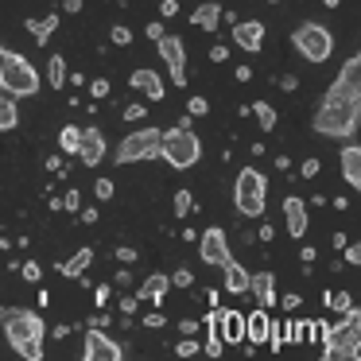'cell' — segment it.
I'll return each instance as SVG.
<instances>
[{
    "label": "cell",
    "mask_w": 361,
    "mask_h": 361,
    "mask_svg": "<svg viewBox=\"0 0 361 361\" xmlns=\"http://www.w3.org/2000/svg\"><path fill=\"white\" fill-rule=\"evenodd\" d=\"M0 330L8 338V345L27 361H39L43 357V319L27 307H8L4 319H0Z\"/></svg>",
    "instance_id": "1"
},
{
    "label": "cell",
    "mask_w": 361,
    "mask_h": 361,
    "mask_svg": "<svg viewBox=\"0 0 361 361\" xmlns=\"http://www.w3.org/2000/svg\"><path fill=\"white\" fill-rule=\"evenodd\" d=\"M357 353H361V311L350 307V311H342V322L326 326V334H322V357L357 361Z\"/></svg>",
    "instance_id": "2"
},
{
    "label": "cell",
    "mask_w": 361,
    "mask_h": 361,
    "mask_svg": "<svg viewBox=\"0 0 361 361\" xmlns=\"http://www.w3.org/2000/svg\"><path fill=\"white\" fill-rule=\"evenodd\" d=\"M39 86H43L39 71H35L24 55H16V51H4V55H0V90L8 97H35Z\"/></svg>",
    "instance_id": "3"
},
{
    "label": "cell",
    "mask_w": 361,
    "mask_h": 361,
    "mask_svg": "<svg viewBox=\"0 0 361 361\" xmlns=\"http://www.w3.org/2000/svg\"><path fill=\"white\" fill-rule=\"evenodd\" d=\"M361 121V105L357 102H322L314 113V133L319 136H334V140H350L357 133Z\"/></svg>",
    "instance_id": "4"
},
{
    "label": "cell",
    "mask_w": 361,
    "mask_h": 361,
    "mask_svg": "<svg viewBox=\"0 0 361 361\" xmlns=\"http://www.w3.org/2000/svg\"><path fill=\"white\" fill-rule=\"evenodd\" d=\"M233 206L241 218H264L268 206V179L257 171V167H241L233 183Z\"/></svg>",
    "instance_id": "5"
},
{
    "label": "cell",
    "mask_w": 361,
    "mask_h": 361,
    "mask_svg": "<svg viewBox=\"0 0 361 361\" xmlns=\"http://www.w3.org/2000/svg\"><path fill=\"white\" fill-rule=\"evenodd\" d=\"M159 156H164L175 171H187V167H195L198 159H202V140H198L190 128L175 125L171 133L159 136Z\"/></svg>",
    "instance_id": "6"
},
{
    "label": "cell",
    "mask_w": 361,
    "mask_h": 361,
    "mask_svg": "<svg viewBox=\"0 0 361 361\" xmlns=\"http://www.w3.org/2000/svg\"><path fill=\"white\" fill-rule=\"evenodd\" d=\"M291 47H295L307 63H326V59L334 55V35L322 24H299L295 32H291Z\"/></svg>",
    "instance_id": "7"
},
{
    "label": "cell",
    "mask_w": 361,
    "mask_h": 361,
    "mask_svg": "<svg viewBox=\"0 0 361 361\" xmlns=\"http://www.w3.org/2000/svg\"><path fill=\"white\" fill-rule=\"evenodd\" d=\"M159 128H136V133H128L125 140L117 144V164H144V159H156L159 156Z\"/></svg>",
    "instance_id": "8"
},
{
    "label": "cell",
    "mask_w": 361,
    "mask_h": 361,
    "mask_svg": "<svg viewBox=\"0 0 361 361\" xmlns=\"http://www.w3.org/2000/svg\"><path fill=\"white\" fill-rule=\"evenodd\" d=\"M326 102H350V105L357 102L361 105V55H353L342 63L334 86L326 90Z\"/></svg>",
    "instance_id": "9"
},
{
    "label": "cell",
    "mask_w": 361,
    "mask_h": 361,
    "mask_svg": "<svg viewBox=\"0 0 361 361\" xmlns=\"http://www.w3.org/2000/svg\"><path fill=\"white\" fill-rule=\"evenodd\" d=\"M82 357L86 361H121L125 357V345L113 342V338L105 334V326H90L86 342H82Z\"/></svg>",
    "instance_id": "10"
},
{
    "label": "cell",
    "mask_w": 361,
    "mask_h": 361,
    "mask_svg": "<svg viewBox=\"0 0 361 361\" xmlns=\"http://www.w3.org/2000/svg\"><path fill=\"white\" fill-rule=\"evenodd\" d=\"M206 319L218 326V334H221V342H226V345H241L245 342V314L241 311H221V307H210Z\"/></svg>",
    "instance_id": "11"
},
{
    "label": "cell",
    "mask_w": 361,
    "mask_h": 361,
    "mask_svg": "<svg viewBox=\"0 0 361 361\" xmlns=\"http://www.w3.org/2000/svg\"><path fill=\"white\" fill-rule=\"evenodd\" d=\"M198 252H202L206 264H218V268H221V264L229 260V237L221 233L218 226H210L202 237H198Z\"/></svg>",
    "instance_id": "12"
},
{
    "label": "cell",
    "mask_w": 361,
    "mask_h": 361,
    "mask_svg": "<svg viewBox=\"0 0 361 361\" xmlns=\"http://www.w3.org/2000/svg\"><path fill=\"white\" fill-rule=\"evenodd\" d=\"M74 156L82 159L86 167H97L105 159V133L102 128H82V140H78V152Z\"/></svg>",
    "instance_id": "13"
},
{
    "label": "cell",
    "mask_w": 361,
    "mask_h": 361,
    "mask_svg": "<svg viewBox=\"0 0 361 361\" xmlns=\"http://www.w3.org/2000/svg\"><path fill=\"white\" fill-rule=\"evenodd\" d=\"M229 39L241 51L257 55V51L264 47V24H260V20H241V24H233V35H229Z\"/></svg>",
    "instance_id": "14"
},
{
    "label": "cell",
    "mask_w": 361,
    "mask_h": 361,
    "mask_svg": "<svg viewBox=\"0 0 361 361\" xmlns=\"http://www.w3.org/2000/svg\"><path fill=\"white\" fill-rule=\"evenodd\" d=\"M283 221H288V233L295 237V241H303V237H307V226H311V221H307V202L299 195L283 198Z\"/></svg>",
    "instance_id": "15"
},
{
    "label": "cell",
    "mask_w": 361,
    "mask_h": 361,
    "mask_svg": "<svg viewBox=\"0 0 361 361\" xmlns=\"http://www.w3.org/2000/svg\"><path fill=\"white\" fill-rule=\"evenodd\" d=\"M156 47H159V59L167 63V71H187V47H183V39L179 35H159L156 39Z\"/></svg>",
    "instance_id": "16"
},
{
    "label": "cell",
    "mask_w": 361,
    "mask_h": 361,
    "mask_svg": "<svg viewBox=\"0 0 361 361\" xmlns=\"http://www.w3.org/2000/svg\"><path fill=\"white\" fill-rule=\"evenodd\" d=\"M249 291L257 295V307H264V311H272L276 307V276L272 272H257V276H249Z\"/></svg>",
    "instance_id": "17"
},
{
    "label": "cell",
    "mask_w": 361,
    "mask_h": 361,
    "mask_svg": "<svg viewBox=\"0 0 361 361\" xmlns=\"http://www.w3.org/2000/svg\"><path fill=\"white\" fill-rule=\"evenodd\" d=\"M268 322H272V314L264 311V307H257L252 314H245V342L249 345H260L268 338Z\"/></svg>",
    "instance_id": "18"
},
{
    "label": "cell",
    "mask_w": 361,
    "mask_h": 361,
    "mask_svg": "<svg viewBox=\"0 0 361 361\" xmlns=\"http://www.w3.org/2000/svg\"><path fill=\"white\" fill-rule=\"evenodd\" d=\"M342 179L353 190H361V148L357 144H345L342 148Z\"/></svg>",
    "instance_id": "19"
},
{
    "label": "cell",
    "mask_w": 361,
    "mask_h": 361,
    "mask_svg": "<svg viewBox=\"0 0 361 361\" xmlns=\"http://www.w3.org/2000/svg\"><path fill=\"white\" fill-rule=\"evenodd\" d=\"M128 82H133V90H140V94H148L152 102H159V97H164V82H159V74L156 71H133L128 74Z\"/></svg>",
    "instance_id": "20"
},
{
    "label": "cell",
    "mask_w": 361,
    "mask_h": 361,
    "mask_svg": "<svg viewBox=\"0 0 361 361\" xmlns=\"http://www.w3.org/2000/svg\"><path fill=\"white\" fill-rule=\"evenodd\" d=\"M221 272H226V291H229V295H245V291H249V276H252V272H245V268L237 264L233 257L221 264Z\"/></svg>",
    "instance_id": "21"
},
{
    "label": "cell",
    "mask_w": 361,
    "mask_h": 361,
    "mask_svg": "<svg viewBox=\"0 0 361 361\" xmlns=\"http://www.w3.org/2000/svg\"><path fill=\"white\" fill-rule=\"evenodd\" d=\"M190 24L202 27V32H218V24H221V4H198V8L190 12Z\"/></svg>",
    "instance_id": "22"
},
{
    "label": "cell",
    "mask_w": 361,
    "mask_h": 361,
    "mask_svg": "<svg viewBox=\"0 0 361 361\" xmlns=\"http://www.w3.org/2000/svg\"><path fill=\"white\" fill-rule=\"evenodd\" d=\"M24 27L32 32V39L35 43H47L51 35H55V27H59V12H51V16H32V20H24Z\"/></svg>",
    "instance_id": "23"
},
{
    "label": "cell",
    "mask_w": 361,
    "mask_h": 361,
    "mask_svg": "<svg viewBox=\"0 0 361 361\" xmlns=\"http://www.w3.org/2000/svg\"><path fill=\"white\" fill-rule=\"evenodd\" d=\"M167 288H171V280H167L164 272H156V276L144 280V288H136V299H152V303H159V299L167 295Z\"/></svg>",
    "instance_id": "24"
},
{
    "label": "cell",
    "mask_w": 361,
    "mask_h": 361,
    "mask_svg": "<svg viewBox=\"0 0 361 361\" xmlns=\"http://www.w3.org/2000/svg\"><path fill=\"white\" fill-rule=\"evenodd\" d=\"M90 260H94V249L86 245V249H78L71 260H63V264H59V272H63V276H82L90 268Z\"/></svg>",
    "instance_id": "25"
},
{
    "label": "cell",
    "mask_w": 361,
    "mask_h": 361,
    "mask_svg": "<svg viewBox=\"0 0 361 361\" xmlns=\"http://www.w3.org/2000/svg\"><path fill=\"white\" fill-rule=\"evenodd\" d=\"M66 74H71V71H66V59L63 55H51V63H47V86L51 90H63L66 86Z\"/></svg>",
    "instance_id": "26"
},
{
    "label": "cell",
    "mask_w": 361,
    "mask_h": 361,
    "mask_svg": "<svg viewBox=\"0 0 361 361\" xmlns=\"http://www.w3.org/2000/svg\"><path fill=\"white\" fill-rule=\"evenodd\" d=\"M16 125H20L16 102H12L8 94H0V133H8V128H16Z\"/></svg>",
    "instance_id": "27"
},
{
    "label": "cell",
    "mask_w": 361,
    "mask_h": 361,
    "mask_svg": "<svg viewBox=\"0 0 361 361\" xmlns=\"http://www.w3.org/2000/svg\"><path fill=\"white\" fill-rule=\"evenodd\" d=\"M252 117H257L260 121V133H272V128H276V121H280V117H276V109H272V105H268V102H257V105H252Z\"/></svg>",
    "instance_id": "28"
},
{
    "label": "cell",
    "mask_w": 361,
    "mask_h": 361,
    "mask_svg": "<svg viewBox=\"0 0 361 361\" xmlns=\"http://www.w3.org/2000/svg\"><path fill=\"white\" fill-rule=\"evenodd\" d=\"M78 140H82V128H78V125L59 128V148H63L66 156H74V152H78Z\"/></svg>",
    "instance_id": "29"
},
{
    "label": "cell",
    "mask_w": 361,
    "mask_h": 361,
    "mask_svg": "<svg viewBox=\"0 0 361 361\" xmlns=\"http://www.w3.org/2000/svg\"><path fill=\"white\" fill-rule=\"evenodd\" d=\"M171 210H175V218H187V214L195 210V198H190V190H175Z\"/></svg>",
    "instance_id": "30"
},
{
    "label": "cell",
    "mask_w": 361,
    "mask_h": 361,
    "mask_svg": "<svg viewBox=\"0 0 361 361\" xmlns=\"http://www.w3.org/2000/svg\"><path fill=\"white\" fill-rule=\"evenodd\" d=\"M326 307H334L338 314H342V311H350V307H353L350 291H334V295H326Z\"/></svg>",
    "instance_id": "31"
},
{
    "label": "cell",
    "mask_w": 361,
    "mask_h": 361,
    "mask_svg": "<svg viewBox=\"0 0 361 361\" xmlns=\"http://www.w3.org/2000/svg\"><path fill=\"white\" fill-rule=\"evenodd\" d=\"M198 350H202V345L195 342V334H183V342L175 345V353H179V357H195Z\"/></svg>",
    "instance_id": "32"
},
{
    "label": "cell",
    "mask_w": 361,
    "mask_h": 361,
    "mask_svg": "<svg viewBox=\"0 0 361 361\" xmlns=\"http://www.w3.org/2000/svg\"><path fill=\"white\" fill-rule=\"evenodd\" d=\"M20 276H24L27 283H39L43 280V268L35 264V260H24V264H20Z\"/></svg>",
    "instance_id": "33"
},
{
    "label": "cell",
    "mask_w": 361,
    "mask_h": 361,
    "mask_svg": "<svg viewBox=\"0 0 361 361\" xmlns=\"http://www.w3.org/2000/svg\"><path fill=\"white\" fill-rule=\"evenodd\" d=\"M295 342L299 345H311L314 342V322H295Z\"/></svg>",
    "instance_id": "34"
},
{
    "label": "cell",
    "mask_w": 361,
    "mask_h": 361,
    "mask_svg": "<svg viewBox=\"0 0 361 361\" xmlns=\"http://www.w3.org/2000/svg\"><path fill=\"white\" fill-rule=\"evenodd\" d=\"M187 113H190V117H206V113H210V102H206V97H190Z\"/></svg>",
    "instance_id": "35"
},
{
    "label": "cell",
    "mask_w": 361,
    "mask_h": 361,
    "mask_svg": "<svg viewBox=\"0 0 361 361\" xmlns=\"http://www.w3.org/2000/svg\"><path fill=\"white\" fill-rule=\"evenodd\" d=\"M109 39L117 43V47H128V43H133V32H128L125 24H117V27H113V32H109Z\"/></svg>",
    "instance_id": "36"
},
{
    "label": "cell",
    "mask_w": 361,
    "mask_h": 361,
    "mask_svg": "<svg viewBox=\"0 0 361 361\" xmlns=\"http://www.w3.org/2000/svg\"><path fill=\"white\" fill-rule=\"evenodd\" d=\"M113 190H117V187H113L109 179H97V183H94V195H97V202H109V198H113Z\"/></svg>",
    "instance_id": "37"
},
{
    "label": "cell",
    "mask_w": 361,
    "mask_h": 361,
    "mask_svg": "<svg viewBox=\"0 0 361 361\" xmlns=\"http://www.w3.org/2000/svg\"><path fill=\"white\" fill-rule=\"evenodd\" d=\"M342 252H345V264H353V268L361 264V245H357V241H353V245L345 241V245H342Z\"/></svg>",
    "instance_id": "38"
},
{
    "label": "cell",
    "mask_w": 361,
    "mask_h": 361,
    "mask_svg": "<svg viewBox=\"0 0 361 361\" xmlns=\"http://www.w3.org/2000/svg\"><path fill=\"white\" fill-rule=\"evenodd\" d=\"M113 257H117V260H121V264H125V268H128V264H136V260H140V257H136V249H128V245H121V249L113 252Z\"/></svg>",
    "instance_id": "39"
},
{
    "label": "cell",
    "mask_w": 361,
    "mask_h": 361,
    "mask_svg": "<svg viewBox=\"0 0 361 361\" xmlns=\"http://www.w3.org/2000/svg\"><path fill=\"white\" fill-rule=\"evenodd\" d=\"M63 210H71V214H78V210H82V195H78V187H74L71 195L63 198Z\"/></svg>",
    "instance_id": "40"
},
{
    "label": "cell",
    "mask_w": 361,
    "mask_h": 361,
    "mask_svg": "<svg viewBox=\"0 0 361 361\" xmlns=\"http://www.w3.org/2000/svg\"><path fill=\"white\" fill-rule=\"evenodd\" d=\"M190 283H195V276H190L187 268H179V272L171 276V288H190Z\"/></svg>",
    "instance_id": "41"
},
{
    "label": "cell",
    "mask_w": 361,
    "mask_h": 361,
    "mask_svg": "<svg viewBox=\"0 0 361 361\" xmlns=\"http://www.w3.org/2000/svg\"><path fill=\"white\" fill-rule=\"evenodd\" d=\"M90 94H94V97H109V82L94 78V82H90Z\"/></svg>",
    "instance_id": "42"
},
{
    "label": "cell",
    "mask_w": 361,
    "mask_h": 361,
    "mask_svg": "<svg viewBox=\"0 0 361 361\" xmlns=\"http://www.w3.org/2000/svg\"><path fill=\"white\" fill-rule=\"evenodd\" d=\"M299 175H303V179H314V175H319V159H303Z\"/></svg>",
    "instance_id": "43"
},
{
    "label": "cell",
    "mask_w": 361,
    "mask_h": 361,
    "mask_svg": "<svg viewBox=\"0 0 361 361\" xmlns=\"http://www.w3.org/2000/svg\"><path fill=\"white\" fill-rule=\"evenodd\" d=\"M144 117H148L144 105H128V109H125V121H144Z\"/></svg>",
    "instance_id": "44"
},
{
    "label": "cell",
    "mask_w": 361,
    "mask_h": 361,
    "mask_svg": "<svg viewBox=\"0 0 361 361\" xmlns=\"http://www.w3.org/2000/svg\"><path fill=\"white\" fill-rule=\"evenodd\" d=\"M159 12H164V16L171 20L175 12H179V0H159Z\"/></svg>",
    "instance_id": "45"
},
{
    "label": "cell",
    "mask_w": 361,
    "mask_h": 361,
    "mask_svg": "<svg viewBox=\"0 0 361 361\" xmlns=\"http://www.w3.org/2000/svg\"><path fill=\"white\" fill-rule=\"evenodd\" d=\"M210 59H214V63H226V59H229V47H226V43H218V47H210Z\"/></svg>",
    "instance_id": "46"
},
{
    "label": "cell",
    "mask_w": 361,
    "mask_h": 361,
    "mask_svg": "<svg viewBox=\"0 0 361 361\" xmlns=\"http://www.w3.org/2000/svg\"><path fill=\"white\" fill-rule=\"evenodd\" d=\"M164 322H167V319H164V311H152L148 319H144V326H152V330H156V326H164Z\"/></svg>",
    "instance_id": "47"
},
{
    "label": "cell",
    "mask_w": 361,
    "mask_h": 361,
    "mask_svg": "<svg viewBox=\"0 0 361 361\" xmlns=\"http://www.w3.org/2000/svg\"><path fill=\"white\" fill-rule=\"evenodd\" d=\"M276 303H283V311H295L303 299H299V295H283V299H276Z\"/></svg>",
    "instance_id": "48"
},
{
    "label": "cell",
    "mask_w": 361,
    "mask_h": 361,
    "mask_svg": "<svg viewBox=\"0 0 361 361\" xmlns=\"http://www.w3.org/2000/svg\"><path fill=\"white\" fill-rule=\"evenodd\" d=\"M198 326H202V319H183V334H198Z\"/></svg>",
    "instance_id": "49"
},
{
    "label": "cell",
    "mask_w": 361,
    "mask_h": 361,
    "mask_svg": "<svg viewBox=\"0 0 361 361\" xmlns=\"http://www.w3.org/2000/svg\"><path fill=\"white\" fill-rule=\"evenodd\" d=\"M94 303H97V307L109 303V288H97V291H94Z\"/></svg>",
    "instance_id": "50"
},
{
    "label": "cell",
    "mask_w": 361,
    "mask_h": 361,
    "mask_svg": "<svg viewBox=\"0 0 361 361\" xmlns=\"http://www.w3.org/2000/svg\"><path fill=\"white\" fill-rule=\"evenodd\" d=\"M148 35H152V39H159V35H164V24H159V20H152V24H148Z\"/></svg>",
    "instance_id": "51"
},
{
    "label": "cell",
    "mask_w": 361,
    "mask_h": 361,
    "mask_svg": "<svg viewBox=\"0 0 361 361\" xmlns=\"http://www.w3.org/2000/svg\"><path fill=\"white\" fill-rule=\"evenodd\" d=\"M233 74H237V82H249L252 78V66H237Z\"/></svg>",
    "instance_id": "52"
},
{
    "label": "cell",
    "mask_w": 361,
    "mask_h": 361,
    "mask_svg": "<svg viewBox=\"0 0 361 361\" xmlns=\"http://www.w3.org/2000/svg\"><path fill=\"white\" fill-rule=\"evenodd\" d=\"M121 311L133 314V311H136V299H133V295H125V299H121Z\"/></svg>",
    "instance_id": "53"
},
{
    "label": "cell",
    "mask_w": 361,
    "mask_h": 361,
    "mask_svg": "<svg viewBox=\"0 0 361 361\" xmlns=\"http://www.w3.org/2000/svg\"><path fill=\"white\" fill-rule=\"evenodd\" d=\"M171 82L175 86H187V71H171Z\"/></svg>",
    "instance_id": "54"
},
{
    "label": "cell",
    "mask_w": 361,
    "mask_h": 361,
    "mask_svg": "<svg viewBox=\"0 0 361 361\" xmlns=\"http://www.w3.org/2000/svg\"><path fill=\"white\" fill-rule=\"evenodd\" d=\"M280 86H283V90H295L299 78H295V74H288V78H280Z\"/></svg>",
    "instance_id": "55"
},
{
    "label": "cell",
    "mask_w": 361,
    "mask_h": 361,
    "mask_svg": "<svg viewBox=\"0 0 361 361\" xmlns=\"http://www.w3.org/2000/svg\"><path fill=\"white\" fill-rule=\"evenodd\" d=\"M63 8L66 12H82V0H63Z\"/></svg>",
    "instance_id": "56"
},
{
    "label": "cell",
    "mask_w": 361,
    "mask_h": 361,
    "mask_svg": "<svg viewBox=\"0 0 361 361\" xmlns=\"http://www.w3.org/2000/svg\"><path fill=\"white\" fill-rule=\"evenodd\" d=\"M338 4H342V0H326V8H338Z\"/></svg>",
    "instance_id": "57"
},
{
    "label": "cell",
    "mask_w": 361,
    "mask_h": 361,
    "mask_svg": "<svg viewBox=\"0 0 361 361\" xmlns=\"http://www.w3.org/2000/svg\"><path fill=\"white\" fill-rule=\"evenodd\" d=\"M0 319H4V307H0Z\"/></svg>",
    "instance_id": "58"
},
{
    "label": "cell",
    "mask_w": 361,
    "mask_h": 361,
    "mask_svg": "<svg viewBox=\"0 0 361 361\" xmlns=\"http://www.w3.org/2000/svg\"><path fill=\"white\" fill-rule=\"evenodd\" d=\"M268 4H276V0H268Z\"/></svg>",
    "instance_id": "59"
},
{
    "label": "cell",
    "mask_w": 361,
    "mask_h": 361,
    "mask_svg": "<svg viewBox=\"0 0 361 361\" xmlns=\"http://www.w3.org/2000/svg\"><path fill=\"white\" fill-rule=\"evenodd\" d=\"M0 55H4V51H0Z\"/></svg>",
    "instance_id": "60"
}]
</instances>
